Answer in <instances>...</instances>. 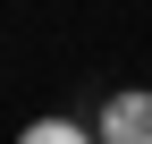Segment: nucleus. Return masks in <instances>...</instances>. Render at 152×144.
Wrapping results in <instances>:
<instances>
[{
  "mask_svg": "<svg viewBox=\"0 0 152 144\" xmlns=\"http://www.w3.org/2000/svg\"><path fill=\"white\" fill-rule=\"evenodd\" d=\"M93 136H102V144H152V93H144V85L110 93L102 119H93Z\"/></svg>",
  "mask_w": 152,
  "mask_h": 144,
  "instance_id": "obj_1",
  "label": "nucleus"
},
{
  "mask_svg": "<svg viewBox=\"0 0 152 144\" xmlns=\"http://www.w3.org/2000/svg\"><path fill=\"white\" fill-rule=\"evenodd\" d=\"M17 144H102V136H93V127H76V119H34Z\"/></svg>",
  "mask_w": 152,
  "mask_h": 144,
  "instance_id": "obj_2",
  "label": "nucleus"
}]
</instances>
